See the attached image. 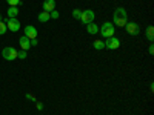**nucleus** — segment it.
Segmentation results:
<instances>
[{
	"label": "nucleus",
	"mask_w": 154,
	"mask_h": 115,
	"mask_svg": "<svg viewBox=\"0 0 154 115\" xmlns=\"http://www.w3.org/2000/svg\"><path fill=\"white\" fill-rule=\"evenodd\" d=\"M0 22H2V16H0Z\"/></svg>",
	"instance_id": "393cba45"
},
{
	"label": "nucleus",
	"mask_w": 154,
	"mask_h": 115,
	"mask_svg": "<svg viewBox=\"0 0 154 115\" xmlns=\"http://www.w3.org/2000/svg\"><path fill=\"white\" fill-rule=\"evenodd\" d=\"M148 52L152 55L154 54V45H152V42H151V45H149V48H148Z\"/></svg>",
	"instance_id": "412c9836"
},
{
	"label": "nucleus",
	"mask_w": 154,
	"mask_h": 115,
	"mask_svg": "<svg viewBox=\"0 0 154 115\" xmlns=\"http://www.w3.org/2000/svg\"><path fill=\"white\" fill-rule=\"evenodd\" d=\"M146 37H148L149 42L154 40V28H152V26H148V28H146Z\"/></svg>",
	"instance_id": "4468645a"
},
{
	"label": "nucleus",
	"mask_w": 154,
	"mask_h": 115,
	"mask_svg": "<svg viewBox=\"0 0 154 115\" xmlns=\"http://www.w3.org/2000/svg\"><path fill=\"white\" fill-rule=\"evenodd\" d=\"M96 19V14H94V11L93 9H85L82 11V16H80V22L88 25V23H93Z\"/></svg>",
	"instance_id": "7ed1b4c3"
},
{
	"label": "nucleus",
	"mask_w": 154,
	"mask_h": 115,
	"mask_svg": "<svg viewBox=\"0 0 154 115\" xmlns=\"http://www.w3.org/2000/svg\"><path fill=\"white\" fill-rule=\"evenodd\" d=\"M37 109L42 111V109H43V105H42V103H37Z\"/></svg>",
	"instance_id": "b1692460"
},
{
	"label": "nucleus",
	"mask_w": 154,
	"mask_h": 115,
	"mask_svg": "<svg viewBox=\"0 0 154 115\" xmlns=\"http://www.w3.org/2000/svg\"><path fill=\"white\" fill-rule=\"evenodd\" d=\"M19 16V8L17 6H11L8 9V19H16Z\"/></svg>",
	"instance_id": "f8f14e48"
},
{
	"label": "nucleus",
	"mask_w": 154,
	"mask_h": 115,
	"mask_svg": "<svg viewBox=\"0 0 154 115\" xmlns=\"http://www.w3.org/2000/svg\"><path fill=\"white\" fill-rule=\"evenodd\" d=\"M103 43H105V48L109 49V51H114V49H117L120 46V40L117 37H109V38H106V42H103Z\"/></svg>",
	"instance_id": "39448f33"
},
{
	"label": "nucleus",
	"mask_w": 154,
	"mask_h": 115,
	"mask_svg": "<svg viewBox=\"0 0 154 115\" xmlns=\"http://www.w3.org/2000/svg\"><path fill=\"white\" fill-rule=\"evenodd\" d=\"M49 19H51L49 17V12H46V11H42L40 14H38V22H40V23H46Z\"/></svg>",
	"instance_id": "ddd939ff"
},
{
	"label": "nucleus",
	"mask_w": 154,
	"mask_h": 115,
	"mask_svg": "<svg viewBox=\"0 0 154 115\" xmlns=\"http://www.w3.org/2000/svg\"><path fill=\"white\" fill-rule=\"evenodd\" d=\"M86 32H88V34H97V32H99V26H97L94 22H93V23H88V25H86Z\"/></svg>",
	"instance_id": "9b49d317"
},
{
	"label": "nucleus",
	"mask_w": 154,
	"mask_h": 115,
	"mask_svg": "<svg viewBox=\"0 0 154 115\" xmlns=\"http://www.w3.org/2000/svg\"><path fill=\"white\" fill-rule=\"evenodd\" d=\"M2 55H3L5 60L12 61V60L17 58V51H16L14 48H11V46H6V48H3V51H2Z\"/></svg>",
	"instance_id": "20e7f679"
},
{
	"label": "nucleus",
	"mask_w": 154,
	"mask_h": 115,
	"mask_svg": "<svg viewBox=\"0 0 154 115\" xmlns=\"http://www.w3.org/2000/svg\"><path fill=\"white\" fill-rule=\"evenodd\" d=\"M26 98H28V100H31V101H35V97H34L32 94H26Z\"/></svg>",
	"instance_id": "4be33fe9"
},
{
	"label": "nucleus",
	"mask_w": 154,
	"mask_h": 115,
	"mask_svg": "<svg viewBox=\"0 0 154 115\" xmlns=\"http://www.w3.org/2000/svg\"><path fill=\"white\" fill-rule=\"evenodd\" d=\"M99 31H100L102 37H105V38L114 37V25H112V23H109V22H106V23L102 25V28H100Z\"/></svg>",
	"instance_id": "f03ea898"
},
{
	"label": "nucleus",
	"mask_w": 154,
	"mask_h": 115,
	"mask_svg": "<svg viewBox=\"0 0 154 115\" xmlns=\"http://www.w3.org/2000/svg\"><path fill=\"white\" fill-rule=\"evenodd\" d=\"M56 9V0H43V11L51 12Z\"/></svg>",
	"instance_id": "9d476101"
},
{
	"label": "nucleus",
	"mask_w": 154,
	"mask_h": 115,
	"mask_svg": "<svg viewBox=\"0 0 154 115\" xmlns=\"http://www.w3.org/2000/svg\"><path fill=\"white\" fill-rule=\"evenodd\" d=\"M80 16H82V11H80V9H74V11H72V17H74V19L80 20Z\"/></svg>",
	"instance_id": "f3484780"
},
{
	"label": "nucleus",
	"mask_w": 154,
	"mask_h": 115,
	"mask_svg": "<svg viewBox=\"0 0 154 115\" xmlns=\"http://www.w3.org/2000/svg\"><path fill=\"white\" fill-rule=\"evenodd\" d=\"M6 31H8V28H6V23L2 20V22H0V35L6 34Z\"/></svg>",
	"instance_id": "dca6fc26"
},
{
	"label": "nucleus",
	"mask_w": 154,
	"mask_h": 115,
	"mask_svg": "<svg viewBox=\"0 0 154 115\" xmlns=\"http://www.w3.org/2000/svg\"><path fill=\"white\" fill-rule=\"evenodd\" d=\"M112 20H114V23L117 25L119 28H122V26H125V25L128 23V14H126V11H125V8H116V11H114V14H112Z\"/></svg>",
	"instance_id": "f257e3e1"
},
{
	"label": "nucleus",
	"mask_w": 154,
	"mask_h": 115,
	"mask_svg": "<svg viewBox=\"0 0 154 115\" xmlns=\"http://www.w3.org/2000/svg\"><path fill=\"white\" fill-rule=\"evenodd\" d=\"M31 46H37V38H32L31 40Z\"/></svg>",
	"instance_id": "5701e85b"
},
{
	"label": "nucleus",
	"mask_w": 154,
	"mask_h": 115,
	"mask_svg": "<svg viewBox=\"0 0 154 115\" xmlns=\"http://www.w3.org/2000/svg\"><path fill=\"white\" fill-rule=\"evenodd\" d=\"M93 46H94V48H96L97 51H100V49H103V48H105V43L102 42V40H96Z\"/></svg>",
	"instance_id": "2eb2a0df"
},
{
	"label": "nucleus",
	"mask_w": 154,
	"mask_h": 115,
	"mask_svg": "<svg viewBox=\"0 0 154 115\" xmlns=\"http://www.w3.org/2000/svg\"><path fill=\"white\" fill-rule=\"evenodd\" d=\"M6 2H8L9 6H17V5H20V0H6Z\"/></svg>",
	"instance_id": "6ab92c4d"
},
{
	"label": "nucleus",
	"mask_w": 154,
	"mask_h": 115,
	"mask_svg": "<svg viewBox=\"0 0 154 115\" xmlns=\"http://www.w3.org/2000/svg\"><path fill=\"white\" fill-rule=\"evenodd\" d=\"M19 43H20V46H22L23 51H28V49L31 48V40H29L26 35H22L20 40H19Z\"/></svg>",
	"instance_id": "1a4fd4ad"
},
{
	"label": "nucleus",
	"mask_w": 154,
	"mask_h": 115,
	"mask_svg": "<svg viewBox=\"0 0 154 115\" xmlns=\"http://www.w3.org/2000/svg\"><path fill=\"white\" fill-rule=\"evenodd\" d=\"M5 23H6V28L9 29V31H12V32H17L19 29H20V22L17 20V19H6V20H3Z\"/></svg>",
	"instance_id": "423d86ee"
},
{
	"label": "nucleus",
	"mask_w": 154,
	"mask_h": 115,
	"mask_svg": "<svg viewBox=\"0 0 154 115\" xmlns=\"http://www.w3.org/2000/svg\"><path fill=\"white\" fill-rule=\"evenodd\" d=\"M49 17H51V19H59V12H57L56 9L51 11V12H49Z\"/></svg>",
	"instance_id": "aec40b11"
},
{
	"label": "nucleus",
	"mask_w": 154,
	"mask_h": 115,
	"mask_svg": "<svg viewBox=\"0 0 154 115\" xmlns=\"http://www.w3.org/2000/svg\"><path fill=\"white\" fill-rule=\"evenodd\" d=\"M17 58H20V60H23V58H26V51H20V52H17Z\"/></svg>",
	"instance_id": "a211bd4d"
},
{
	"label": "nucleus",
	"mask_w": 154,
	"mask_h": 115,
	"mask_svg": "<svg viewBox=\"0 0 154 115\" xmlns=\"http://www.w3.org/2000/svg\"><path fill=\"white\" fill-rule=\"evenodd\" d=\"M23 34L26 35V37L29 38V40H32V38H35V37H37V29L32 26V25H28V26H25Z\"/></svg>",
	"instance_id": "6e6552de"
},
{
	"label": "nucleus",
	"mask_w": 154,
	"mask_h": 115,
	"mask_svg": "<svg viewBox=\"0 0 154 115\" xmlns=\"http://www.w3.org/2000/svg\"><path fill=\"white\" fill-rule=\"evenodd\" d=\"M125 28H126V31H128V34H130V35H139V32H140L139 25L134 23V22H128L125 25Z\"/></svg>",
	"instance_id": "0eeeda50"
}]
</instances>
